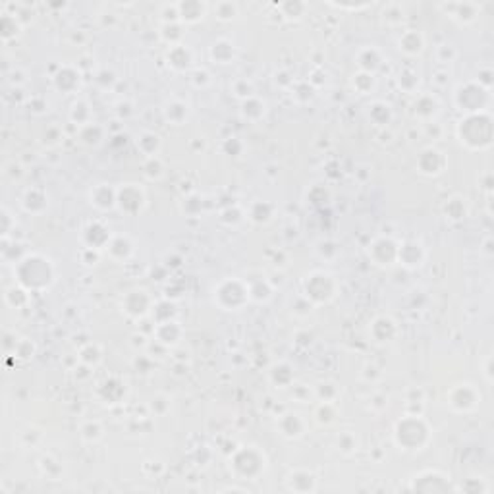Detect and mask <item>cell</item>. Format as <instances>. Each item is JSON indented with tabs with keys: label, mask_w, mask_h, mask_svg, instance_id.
Returning <instances> with one entry per match:
<instances>
[{
	"label": "cell",
	"mask_w": 494,
	"mask_h": 494,
	"mask_svg": "<svg viewBox=\"0 0 494 494\" xmlns=\"http://www.w3.org/2000/svg\"><path fill=\"white\" fill-rule=\"evenodd\" d=\"M460 143L469 151H486L493 145V116L488 110L465 114L457 126Z\"/></svg>",
	"instance_id": "6da1fadb"
},
{
	"label": "cell",
	"mask_w": 494,
	"mask_h": 494,
	"mask_svg": "<svg viewBox=\"0 0 494 494\" xmlns=\"http://www.w3.org/2000/svg\"><path fill=\"white\" fill-rule=\"evenodd\" d=\"M488 103H491V91L481 88L479 83H465L455 91V105L465 114L486 110Z\"/></svg>",
	"instance_id": "7a4b0ae2"
},
{
	"label": "cell",
	"mask_w": 494,
	"mask_h": 494,
	"mask_svg": "<svg viewBox=\"0 0 494 494\" xmlns=\"http://www.w3.org/2000/svg\"><path fill=\"white\" fill-rule=\"evenodd\" d=\"M396 440L400 446H406V450H421V446L429 440V429L421 419L409 417L404 423H398Z\"/></svg>",
	"instance_id": "3957f363"
},
{
	"label": "cell",
	"mask_w": 494,
	"mask_h": 494,
	"mask_svg": "<svg viewBox=\"0 0 494 494\" xmlns=\"http://www.w3.org/2000/svg\"><path fill=\"white\" fill-rule=\"evenodd\" d=\"M481 402V394L477 392V388L469 382H462V384H455L450 394H448V404L452 406V409L460 411V413H467V411H473L475 407L479 406Z\"/></svg>",
	"instance_id": "277c9868"
},
{
	"label": "cell",
	"mask_w": 494,
	"mask_h": 494,
	"mask_svg": "<svg viewBox=\"0 0 494 494\" xmlns=\"http://www.w3.org/2000/svg\"><path fill=\"white\" fill-rule=\"evenodd\" d=\"M444 168L446 156L438 149L429 147L419 156V172H423L425 176H438L440 172H444Z\"/></svg>",
	"instance_id": "5b68a950"
},
{
	"label": "cell",
	"mask_w": 494,
	"mask_h": 494,
	"mask_svg": "<svg viewBox=\"0 0 494 494\" xmlns=\"http://www.w3.org/2000/svg\"><path fill=\"white\" fill-rule=\"evenodd\" d=\"M442 10H446L450 14V18H454L460 23H471V21L477 20L479 12H481V6L475 4V2H455V4H442L440 6Z\"/></svg>",
	"instance_id": "8992f818"
},
{
	"label": "cell",
	"mask_w": 494,
	"mask_h": 494,
	"mask_svg": "<svg viewBox=\"0 0 494 494\" xmlns=\"http://www.w3.org/2000/svg\"><path fill=\"white\" fill-rule=\"evenodd\" d=\"M423 47H425V39L417 31H407L406 35L400 39V49L407 52V54H419L423 50Z\"/></svg>",
	"instance_id": "52a82bcc"
},
{
	"label": "cell",
	"mask_w": 494,
	"mask_h": 494,
	"mask_svg": "<svg viewBox=\"0 0 494 494\" xmlns=\"http://www.w3.org/2000/svg\"><path fill=\"white\" fill-rule=\"evenodd\" d=\"M444 211L448 218H452V220H462V218H465L467 213H469V207L465 203L464 197H452V199L446 203Z\"/></svg>",
	"instance_id": "ba28073f"
},
{
	"label": "cell",
	"mask_w": 494,
	"mask_h": 494,
	"mask_svg": "<svg viewBox=\"0 0 494 494\" xmlns=\"http://www.w3.org/2000/svg\"><path fill=\"white\" fill-rule=\"evenodd\" d=\"M158 329L166 330V336H161V342L163 344H168V346H174L180 342V336H182V329H180V325L174 322V320H165V322H161L158 325Z\"/></svg>",
	"instance_id": "9c48e42d"
},
{
	"label": "cell",
	"mask_w": 494,
	"mask_h": 494,
	"mask_svg": "<svg viewBox=\"0 0 494 494\" xmlns=\"http://www.w3.org/2000/svg\"><path fill=\"white\" fill-rule=\"evenodd\" d=\"M491 78H493V72H491V68H483V70H479V79H477V83L481 85V88L484 89H488L491 91Z\"/></svg>",
	"instance_id": "30bf717a"
},
{
	"label": "cell",
	"mask_w": 494,
	"mask_h": 494,
	"mask_svg": "<svg viewBox=\"0 0 494 494\" xmlns=\"http://www.w3.org/2000/svg\"><path fill=\"white\" fill-rule=\"evenodd\" d=\"M491 365H493V358L488 356L486 361H484V377H486V382H488V384L493 382V371H491Z\"/></svg>",
	"instance_id": "8fae6325"
}]
</instances>
